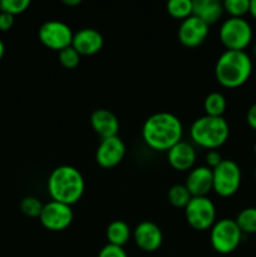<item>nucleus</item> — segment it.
I'll return each mask as SVG.
<instances>
[{"label":"nucleus","mask_w":256,"mask_h":257,"mask_svg":"<svg viewBox=\"0 0 256 257\" xmlns=\"http://www.w3.org/2000/svg\"><path fill=\"white\" fill-rule=\"evenodd\" d=\"M248 14L256 19V0H250V9H248Z\"/></svg>","instance_id":"32"},{"label":"nucleus","mask_w":256,"mask_h":257,"mask_svg":"<svg viewBox=\"0 0 256 257\" xmlns=\"http://www.w3.org/2000/svg\"><path fill=\"white\" fill-rule=\"evenodd\" d=\"M222 160H223V158L221 157L220 152H217L216 150L208 151V152L206 153V156H205L206 166H207L208 168H211V170H213V168L217 167V166L220 165L221 162H222Z\"/></svg>","instance_id":"29"},{"label":"nucleus","mask_w":256,"mask_h":257,"mask_svg":"<svg viewBox=\"0 0 256 257\" xmlns=\"http://www.w3.org/2000/svg\"><path fill=\"white\" fill-rule=\"evenodd\" d=\"M4 53H5V45L4 43H3V40L0 39V60H2V58L4 57Z\"/></svg>","instance_id":"34"},{"label":"nucleus","mask_w":256,"mask_h":257,"mask_svg":"<svg viewBox=\"0 0 256 257\" xmlns=\"http://www.w3.org/2000/svg\"><path fill=\"white\" fill-rule=\"evenodd\" d=\"M43 203L39 198L28 196L24 197L20 202V210L28 217H39L43 210Z\"/></svg>","instance_id":"25"},{"label":"nucleus","mask_w":256,"mask_h":257,"mask_svg":"<svg viewBox=\"0 0 256 257\" xmlns=\"http://www.w3.org/2000/svg\"><path fill=\"white\" fill-rule=\"evenodd\" d=\"M104 40L102 34L93 28H83L73 35L72 47L82 55H94L103 48Z\"/></svg>","instance_id":"15"},{"label":"nucleus","mask_w":256,"mask_h":257,"mask_svg":"<svg viewBox=\"0 0 256 257\" xmlns=\"http://www.w3.org/2000/svg\"><path fill=\"white\" fill-rule=\"evenodd\" d=\"M230 136V127L223 117L202 115L190 127L191 141L201 148L213 151L225 145Z\"/></svg>","instance_id":"4"},{"label":"nucleus","mask_w":256,"mask_h":257,"mask_svg":"<svg viewBox=\"0 0 256 257\" xmlns=\"http://www.w3.org/2000/svg\"><path fill=\"white\" fill-rule=\"evenodd\" d=\"M253 54H255V55H256V44H255V45H253Z\"/></svg>","instance_id":"36"},{"label":"nucleus","mask_w":256,"mask_h":257,"mask_svg":"<svg viewBox=\"0 0 256 257\" xmlns=\"http://www.w3.org/2000/svg\"><path fill=\"white\" fill-rule=\"evenodd\" d=\"M13 25H14V17L8 14V13L0 12V30L8 32V30L12 29Z\"/></svg>","instance_id":"30"},{"label":"nucleus","mask_w":256,"mask_h":257,"mask_svg":"<svg viewBox=\"0 0 256 257\" xmlns=\"http://www.w3.org/2000/svg\"><path fill=\"white\" fill-rule=\"evenodd\" d=\"M63 4L67 7H77L80 4V0H63Z\"/></svg>","instance_id":"33"},{"label":"nucleus","mask_w":256,"mask_h":257,"mask_svg":"<svg viewBox=\"0 0 256 257\" xmlns=\"http://www.w3.org/2000/svg\"><path fill=\"white\" fill-rule=\"evenodd\" d=\"M196 150L191 143L181 141L167 151V161L176 171H191L196 162Z\"/></svg>","instance_id":"16"},{"label":"nucleus","mask_w":256,"mask_h":257,"mask_svg":"<svg viewBox=\"0 0 256 257\" xmlns=\"http://www.w3.org/2000/svg\"><path fill=\"white\" fill-rule=\"evenodd\" d=\"M242 232L232 218H221L210 228L211 246L216 252L228 255L238 247Z\"/></svg>","instance_id":"6"},{"label":"nucleus","mask_w":256,"mask_h":257,"mask_svg":"<svg viewBox=\"0 0 256 257\" xmlns=\"http://www.w3.org/2000/svg\"><path fill=\"white\" fill-rule=\"evenodd\" d=\"M105 236H107L108 243L123 247L130 241L132 231L124 221L115 220L108 225L107 230H105Z\"/></svg>","instance_id":"19"},{"label":"nucleus","mask_w":256,"mask_h":257,"mask_svg":"<svg viewBox=\"0 0 256 257\" xmlns=\"http://www.w3.org/2000/svg\"><path fill=\"white\" fill-rule=\"evenodd\" d=\"M222 5L230 18H243L250 9V0H225Z\"/></svg>","instance_id":"24"},{"label":"nucleus","mask_w":256,"mask_h":257,"mask_svg":"<svg viewBox=\"0 0 256 257\" xmlns=\"http://www.w3.org/2000/svg\"><path fill=\"white\" fill-rule=\"evenodd\" d=\"M185 216L193 230H210L216 222L215 203L208 197H192L185 207Z\"/></svg>","instance_id":"8"},{"label":"nucleus","mask_w":256,"mask_h":257,"mask_svg":"<svg viewBox=\"0 0 256 257\" xmlns=\"http://www.w3.org/2000/svg\"><path fill=\"white\" fill-rule=\"evenodd\" d=\"M168 202L177 208H185L191 201L192 196L185 185H173L167 193Z\"/></svg>","instance_id":"23"},{"label":"nucleus","mask_w":256,"mask_h":257,"mask_svg":"<svg viewBox=\"0 0 256 257\" xmlns=\"http://www.w3.org/2000/svg\"><path fill=\"white\" fill-rule=\"evenodd\" d=\"M185 186L192 197H207L213 187L212 170L207 166L192 168L186 177Z\"/></svg>","instance_id":"14"},{"label":"nucleus","mask_w":256,"mask_h":257,"mask_svg":"<svg viewBox=\"0 0 256 257\" xmlns=\"http://www.w3.org/2000/svg\"><path fill=\"white\" fill-rule=\"evenodd\" d=\"M73 35L70 27L60 20H48L38 30V37L43 45L52 50H63L72 45Z\"/></svg>","instance_id":"9"},{"label":"nucleus","mask_w":256,"mask_h":257,"mask_svg":"<svg viewBox=\"0 0 256 257\" xmlns=\"http://www.w3.org/2000/svg\"><path fill=\"white\" fill-rule=\"evenodd\" d=\"M226 108H227V102L222 93L212 92L206 95L203 100V110L206 115L211 117H223Z\"/></svg>","instance_id":"20"},{"label":"nucleus","mask_w":256,"mask_h":257,"mask_svg":"<svg viewBox=\"0 0 256 257\" xmlns=\"http://www.w3.org/2000/svg\"><path fill=\"white\" fill-rule=\"evenodd\" d=\"M246 122L251 130L256 131V102L248 108L247 113H246Z\"/></svg>","instance_id":"31"},{"label":"nucleus","mask_w":256,"mask_h":257,"mask_svg":"<svg viewBox=\"0 0 256 257\" xmlns=\"http://www.w3.org/2000/svg\"><path fill=\"white\" fill-rule=\"evenodd\" d=\"M132 237L138 248L146 252H155L163 242V233L152 221H142L135 227Z\"/></svg>","instance_id":"13"},{"label":"nucleus","mask_w":256,"mask_h":257,"mask_svg":"<svg viewBox=\"0 0 256 257\" xmlns=\"http://www.w3.org/2000/svg\"><path fill=\"white\" fill-rule=\"evenodd\" d=\"M90 125L102 140L115 137L118 136V131H119V120H118L117 115L104 108L95 109L92 113Z\"/></svg>","instance_id":"17"},{"label":"nucleus","mask_w":256,"mask_h":257,"mask_svg":"<svg viewBox=\"0 0 256 257\" xmlns=\"http://www.w3.org/2000/svg\"><path fill=\"white\" fill-rule=\"evenodd\" d=\"M29 0H0V12L8 13L15 17L24 13L29 8Z\"/></svg>","instance_id":"27"},{"label":"nucleus","mask_w":256,"mask_h":257,"mask_svg":"<svg viewBox=\"0 0 256 257\" xmlns=\"http://www.w3.org/2000/svg\"><path fill=\"white\" fill-rule=\"evenodd\" d=\"M255 181H256V168H255Z\"/></svg>","instance_id":"37"},{"label":"nucleus","mask_w":256,"mask_h":257,"mask_svg":"<svg viewBox=\"0 0 256 257\" xmlns=\"http://www.w3.org/2000/svg\"><path fill=\"white\" fill-rule=\"evenodd\" d=\"M252 35V28L245 18H228L218 30L221 43L227 50H245Z\"/></svg>","instance_id":"5"},{"label":"nucleus","mask_w":256,"mask_h":257,"mask_svg":"<svg viewBox=\"0 0 256 257\" xmlns=\"http://www.w3.org/2000/svg\"><path fill=\"white\" fill-rule=\"evenodd\" d=\"M98 257H128V255L123 247L107 243V245H105L104 247H102V250L99 251Z\"/></svg>","instance_id":"28"},{"label":"nucleus","mask_w":256,"mask_h":257,"mask_svg":"<svg viewBox=\"0 0 256 257\" xmlns=\"http://www.w3.org/2000/svg\"><path fill=\"white\" fill-rule=\"evenodd\" d=\"M253 153H255V156H256V142H255V145H253Z\"/></svg>","instance_id":"35"},{"label":"nucleus","mask_w":256,"mask_h":257,"mask_svg":"<svg viewBox=\"0 0 256 257\" xmlns=\"http://www.w3.org/2000/svg\"><path fill=\"white\" fill-rule=\"evenodd\" d=\"M166 9L171 17L182 22L192 15V2L191 0H171L166 5Z\"/></svg>","instance_id":"22"},{"label":"nucleus","mask_w":256,"mask_h":257,"mask_svg":"<svg viewBox=\"0 0 256 257\" xmlns=\"http://www.w3.org/2000/svg\"><path fill=\"white\" fill-rule=\"evenodd\" d=\"M210 27L195 15L182 20L178 27L177 37L182 45L187 48H196L202 44L207 38Z\"/></svg>","instance_id":"12"},{"label":"nucleus","mask_w":256,"mask_h":257,"mask_svg":"<svg viewBox=\"0 0 256 257\" xmlns=\"http://www.w3.org/2000/svg\"><path fill=\"white\" fill-rule=\"evenodd\" d=\"M73 210L72 206L65 203L49 201L43 206L42 213L39 220L42 225L49 231H63L70 226L73 222Z\"/></svg>","instance_id":"10"},{"label":"nucleus","mask_w":256,"mask_h":257,"mask_svg":"<svg viewBox=\"0 0 256 257\" xmlns=\"http://www.w3.org/2000/svg\"><path fill=\"white\" fill-rule=\"evenodd\" d=\"M52 201L72 206L82 198L85 182L82 173L73 166H59L50 172L47 182Z\"/></svg>","instance_id":"2"},{"label":"nucleus","mask_w":256,"mask_h":257,"mask_svg":"<svg viewBox=\"0 0 256 257\" xmlns=\"http://www.w3.org/2000/svg\"><path fill=\"white\" fill-rule=\"evenodd\" d=\"M252 74V60L245 50H226L215 64L218 84L233 89L245 84Z\"/></svg>","instance_id":"3"},{"label":"nucleus","mask_w":256,"mask_h":257,"mask_svg":"<svg viewBox=\"0 0 256 257\" xmlns=\"http://www.w3.org/2000/svg\"><path fill=\"white\" fill-rule=\"evenodd\" d=\"M183 125L177 115L170 112H158L150 115L142 127L146 146L155 151H166L182 141Z\"/></svg>","instance_id":"1"},{"label":"nucleus","mask_w":256,"mask_h":257,"mask_svg":"<svg viewBox=\"0 0 256 257\" xmlns=\"http://www.w3.org/2000/svg\"><path fill=\"white\" fill-rule=\"evenodd\" d=\"M125 156V145L118 136L100 141L95 151V161L102 168H113L119 165Z\"/></svg>","instance_id":"11"},{"label":"nucleus","mask_w":256,"mask_h":257,"mask_svg":"<svg viewBox=\"0 0 256 257\" xmlns=\"http://www.w3.org/2000/svg\"><path fill=\"white\" fill-rule=\"evenodd\" d=\"M223 5L218 0H193L192 15L210 27L216 24L223 15Z\"/></svg>","instance_id":"18"},{"label":"nucleus","mask_w":256,"mask_h":257,"mask_svg":"<svg viewBox=\"0 0 256 257\" xmlns=\"http://www.w3.org/2000/svg\"><path fill=\"white\" fill-rule=\"evenodd\" d=\"M58 58H59L60 64L67 69H74L79 65L80 62V55L72 45L58 52Z\"/></svg>","instance_id":"26"},{"label":"nucleus","mask_w":256,"mask_h":257,"mask_svg":"<svg viewBox=\"0 0 256 257\" xmlns=\"http://www.w3.org/2000/svg\"><path fill=\"white\" fill-rule=\"evenodd\" d=\"M213 187L220 197H231L241 186V170L232 160H222V162L212 170Z\"/></svg>","instance_id":"7"},{"label":"nucleus","mask_w":256,"mask_h":257,"mask_svg":"<svg viewBox=\"0 0 256 257\" xmlns=\"http://www.w3.org/2000/svg\"><path fill=\"white\" fill-rule=\"evenodd\" d=\"M240 231L246 235L256 233V207H246L237 215L235 220Z\"/></svg>","instance_id":"21"}]
</instances>
